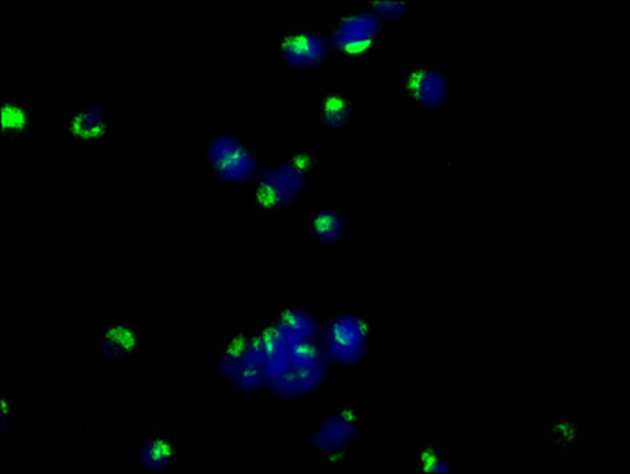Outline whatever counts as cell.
<instances>
[{
    "instance_id": "cell-13",
    "label": "cell",
    "mask_w": 630,
    "mask_h": 474,
    "mask_svg": "<svg viewBox=\"0 0 630 474\" xmlns=\"http://www.w3.org/2000/svg\"><path fill=\"white\" fill-rule=\"evenodd\" d=\"M312 323L305 313L287 310L275 323V337L284 344L300 345L311 335Z\"/></svg>"
},
{
    "instance_id": "cell-5",
    "label": "cell",
    "mask_w": 630,
    "mask_h": 474,
    "mask_svg": "<svg viewBox=\"0 0 630 474\" xmlns=\"http://www.w3.org/2000/svg\"><path fill=\"white\" fill-rule=\"evenodd\" d=\"M206 163L222 181L242 182L253 174L255 157L249 146L236 134H221L206 149Z\"/></svg>"
},
{
    "instance_id": "cell-1",
    "label": "cell",
    "mask_w": 630,
    "mask_h": 474,
    "mask_svg": "<svg viewBox=\"0 0 630 474\" xmlns=\"http://www.w3.org/2000/svg\"><path fill=\"white\" fill-rule=\"evenodd\" d=\"M382 25L374 14H340L331 29L333 46L349 60H366L378 45Z\"/></svg>"
},
{
    "instance_id": "cell-10",
    "label": "cell",
    "mask_w": 630,
    "mask_h": 474,
    "mask_svg": "<svg viewBox=\"0 0 630 474\" xmlns=\"http://www.w3.org/2000/svg\"><path fill=\"white\" fill-rule=\"evenodd\" d=\"M180 446L178 441L170 433H154L141 441L138 446V463L149 472H162L170 468L178 461Z\"/></svg>"
},
{
    "instance_id": "cell-2",
    "label": "cell",
    "mask_w": 630,
    "mask_h": 474,
    "mask_svg": "<svg viewBox=\"0 0 630 474\" xmlns=\"http://www.w3.org/2000/svg\"><path fill=\"white\" fill-rule=\"evenodd\" d=\"M115 122L104 105L90 101L68 111L64 119V134L83 149H97L111 141Z\"/></svg>"
},
{
    "instance_id": "cell-6",
    "label": "cell",
    "mask_w": 630,
    "mask_h": 474,
    "mask_svg": "<svg viewBox=\"0 0 630 474\" xmlns=\"http://www.w3.org/2000/svg\"><path fill=\"white\" fill-rule=\"evenodd\" d=\"M278 53L287 67L306 71L325 61L328 46L323 36L312 29L291 28L279 35Z\"/></svg>"
},
{
    "instance_id": "cell-12",
    "label": "cell",
    "mask_w": 630,
    "mask_h": 474,
    "mask_svg": "<svg viewBox=\"0 0 630 474\" xmlns=\"http://www.w3.org/2000/svg\"><path fill=\"white\" fill-rule=\"evenodd\" d=\"M308 231L322 246H334L344 236L345 224L334 211L320 209L309 217Z\"/></svg>"
},
{
    "instance_id": "cell-9",
    "label": "cell",
    "mask_w": 630,
    "mask_h": 474,
    "mask_svg": "<svg viewBox=\"0 0 630 474\" xmlns=\"http://www.w3.org/2000/svg\"><path fill=\"white\" fill-rule=\"evenodd\" d=\"M35 130L34 105L25 101L21 95L7 94L2 98V141L20 144L31 138Z\"/></svg>"
},
{
    "instance_id": "cell-14",
    "label": "cell",
    "mask_w": 630,
    "mask_h": 474,
    "mask_svg": "<svg viewBox=\"0 0 630 474\" xmlns=\"http://www.w3.org/2000/svg\"><path fill=\"white\" fill-rule=\"evenodd\" d=\"M373 6L378 14L393 18V20L403 17L404 12H406V6L401 2H374Z\"/></svg>"
},
{
    "instance_id": "cell-8",
    "label": "cell",
    "mask_w": 630,
    "mask_h": 474,
    "mask_svg": "<svg viewBox=\"0 0 630 474\" xmlns=\"http://www.w3.org/2000/svg\"><path fill=\"white\" fill-rule=\"evenodd\" d=\"M366 324L355 316H341L328 332L331 355L344 364L359 363L366 352Z\"/></svg>"
},
{
    "instance_id": "cell-4",
    "label": "cell",
    "mask_w": 630,
    "mask_h": 474,
    "mask_svg": "<svg viewBox=\"0 0 630 474\" xmlns=\"http://www.w3.org/2000/svg\"><path fill=\"white\" fill-rule=\"evenodd\" d=\"M145 346L143 327L137 321L116 319L108 321L94 338V348L107 364H127Z\"/></svg>"
},
{
    "instance_id": "cell-11",
    "label": "cell",
    "mask_w": 630,
    "mask_h": 474,
    "mask_svg": "<svg viewBox=\"0 0 630 474\" xmlns=\"http://www.w3.org/2000/svg\"><path fill=\"white\" fill-rule=\"evenodd\" d=\"M353 120V101L345 90H325L319 97V122L327 131H341Z\"/></svg>"
},
{
    "instance_id": "cell-7",
    "label": "cell",
    "mask_w": 630,
    "mask_h": 474,
    "mask_svg": "<svg viewBox=\"0 0 630 474\" xmlns=\"http://www.w3.org/2000/svg\"><path fill=\"white\" fill-rule=\"evenodd\" d=\"M404 95L418 107H442L449 95V84L442 73L429 67H413L403 82Z\"/></svg>"
},
{
    "instance_id": "cell-3",
    "label": "cell",
    "mask_w": 630,
    "mask_h": 474,
    "mask_svg": "<svg viewBox=\"0 0 630 474\" xmlns=\"http://www.w3.org/2000/svg\"><path fill=\"white\" fill-rule=\"evenodd\" d=\"M305 176L293 166H280L258 179L250 193L255 211L276 214L289 207L303 190Z\"/></svg>"
}]
</instances>
